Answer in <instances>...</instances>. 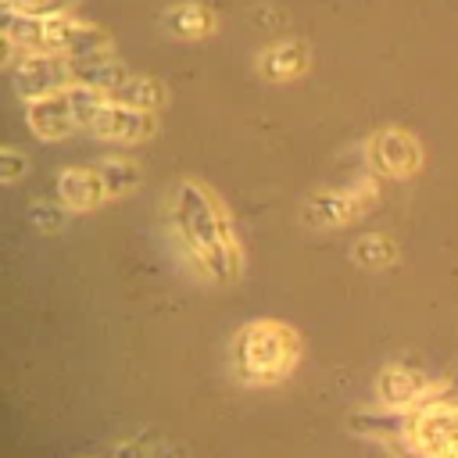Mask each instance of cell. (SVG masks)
Returning a JSON list of instances; mask_svg holds the SVG:
<instances>
[{"label":"cell","mask_w":458,"mask_h":458,"mask_svg":"<svg viewBox=\"0 0 458 458\" xmlns=\"http://www.w3.org/2000/svg\"><path fill=\"white\" fill-rule=\"evenodd\" d=\"M172 233L182 254L211 283H233L243 268V254L233 233V222L215 190L197 179H182L172 200Z\"/></svg>","instance_id":"1"},{"label":"cell","mask_w":458,"mask_h":458,"mask_svg":"<svg viewBox=\"0 0 458 458\" xmlns=\"http://www.w3.org/2000/svg\"><path fill=\"white\" fill-rule=\"evenodd\" d=\"M301 358V336L293 326L276 322V318H258L240 326L229 347V365L233 376L247 386H276L283 383Z\"/></svg>","instance_id":"2"},{"label":"cell","mask_w":458,"mask_h":458,"mask_svg":"<svg viewBox=\"0 0 458 458\" xmlns=\"http://www.w3.org/2000/svg\"><path fill=\"white\" fill-rule=\"evenodd\" d=\"M404 440L415 458H458V394L415 404Z\"/></svg>","instance_id":"3"},{"label":"cell","mask_w":458,"mask_h":458,"mask_svg":"<svg viewBox=\"0 0 458 458\" xmlns=\"http://www.w3.org/2000/svg\"><path fill=\"white\" fill-rule=\"evenodd\" d=\"M100 168L104 165H97V168H68L61 175V186H57L61 190V200L72 204V208H97V204H104V200L122 197V193L132 190V186L118 182L122 175H136L132 165L111 161V172H100Z\"/></svg>","instance_id":"4"},{"label":"cell","mask_w":458,"mask_h":458,"mask_svg":"<svg viewBox=\"0 0 458 458\" xmlns=\"http://www.w3.org/2000/svg\"><path fill=\"white\" fill-rule=\"evenodd\" d=\"M372 204H376V182L365 179V182H354L347 190H329V193L311 197L304 204V222L322 225V229H336V225L361 218Z\"/></svg>","instance_id":"5"},{"label":"cell","mask_w":458,"mask_h":458,"mask_svg":"<svg viewBox=\"0 0 458 458\" xmlns=\"http://www.w3.org/2000/svg\"><path fill=\"white\" fill-rule=\"evenodd\" d=\"M369 165H372L379 175L408 179V175L419 172L422 150H419V143H415L411 132H404V129H379V132L369 140Z\"/></svg>","instance_id":"6"},{"label":"cell","mask_w":458,"mask_h":458,"mask_svg":"<svg viewBox=\"0 0 458 458\" xmlns=\"http://www.w3.org/2000/svg\"><path fill=\"white\" fill-rule=\"evenodd\" d=\"M89 129L104 140H118V143H132L140 136H147L150 122L143 111H125V107H107L97 100V107L89 111Z\"/></svg>","instance_id":"7"},{"label":"cell","mask_w":458,"mask_h":458,"mask_svg":"<svg viewBox=\"0 0 458 458\" xmlns=\"http://www.w3.org/2000/svg\"><path fill=\"white\" fill-rule=\"evenodd\" d=\"M426 397H429V383L415 369H397V365L383 369V376H379V401L386 408H415Z\"/></svg>","instance_id":"8"},{"label":"cell","mask_w":458,"mask_h":458,"mask_svg":"<svg viewBox=\"0 0 458 458\" xmlns=\"http://www.w3.org/2000/svg\"><path fill=\"white\" fill-rule=\"evenodd\" d=\"M168 21L175 25L179 36H200V32H208L211 14H208L204 7H197V4H182V7H175V11L168 14Z\"/></svg>","instance_id":"9"},{"label":"cell","mask_w":458,"mask_h":458,"mask_svg":"<svg viewBox=\"0 0 458 458\" xmlns=\"http://www.w3.org/2000/svg\"><path fill=\"white\" fill-rule=\"evenodd\" d=\"M54 0H11V7H25V11H39V7H50Z\"/></svg>","instance_id":"10"}]
</instances>
